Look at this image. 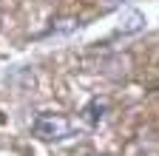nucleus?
Here are the masks:
<instances>
[{
	"label": "nucleus",
	"instance_id": "nucleus-1",
	"mask_svg": "<svg viewBox=\"0 0 159 156\" xmlns=\"http://www.w3.org/2000/svg\"><path fill=\"white\" fill-rule=\"evenodd\" d=\"M71 131H74L71 119L66 114H57V111H40L31 122V133L40 142H63L71 136Z\"/></svg>",
	"mask_w": 159,
	"mask_h": 156
},
{
	"label": "nucleus",
	"instance_id": "nucleus-2",
	"mask_svg": "<svg viewBox=\"0 0 159 156\" xmlns=\"http://www.w3.org/2000/svg\"><path fill=\"white\" fill-rule=\"evenodd\" d=\"M105 114H108V100H102V96H94V100L83 108V122L88 128H97L99 122L105 119Z\"/></svg>",
	"mask_w": 159,
	"mask_h": 156
},
{
	"label": "nucleus",
	"instance_id": "nucleus-3",
	"mask_svg": "<svg viewBox=\"0 0 159 156\" xmlns=\"http://www.w3.org/2000/svg\"><path fill=\"white\" fill-rule=\"evenodd\" d=\"M125 0H105V6H122Z\"/></svg>",
	"mask_w": 159,
	"mask_h": 156
},
{
	"label": "nucleus",
	"instance_id": "nucleus-4",
	"mask_svg": "<svg viewBox=\"0 0 159 156\" xmlns=\"http://www.w3.org/2000/svg\"><path fill=\"white\" fill-rule=\"evenodd\" d=\"M91 156H108V153H91Z\"/></svg>",
	"mask_w": 159,
	"mask_h": 156
}]
</instances>
